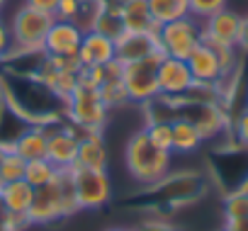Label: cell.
<instances>
[{
	"label": "cell",
	"mask_w": 248,
	"mask_h": 231,
	"mask_svg": "<svg viewBox=\"0 0 248 231\" xmlns=\"http://www.w3.org/2000/svg\"><path fill=\"white\" fill-rule=\"evenodd\" d=\"M56 173H59V168L49 161V158H37V161H27V166H25V180L37 190V187H42V185H49V183H54V178H56Z\"/></svg>",
	"instance_id": "603a6c76"
},
{
	"label": "cell",
	"mask_w": 248,
	"mask_h": 231,
	"mask_svg": "<svg viewBox=\"0 0 248 231\" xmlns=\"http://www.w3.org/2000/svg\"><path fill=\"white\" fill-rule=\"evenodd\" d=\"M25 166H27V161L20 158L13 149H8V154L0 161V183H13V180L25 178Z\"/></svg>",
	"instance_id": "4316f807"
},
{
	"label": "cell",
	"mask_w": 248,
	"mask_h": 231,
	"mask_svg": "<svg viewBox=\"0 0 248 231\" xmlns=\"http://www.w3.org/2000/svg\"><path fill=\"white\" fill-rule=\"evenodd\" d=\"M56 187L61 195V204H63V216H71L78 212V197H76V183H73V170L71 168H61L56 173Z\"/></svg>",
	"instance_id": "cb8c5ba5"
},
{
	"label": "cell",
	"mask_w": 248,
	"mask_h": 231,
	"mask_svg": "<svg viewBox=\"0 0 248 231\" xmlns=\"http://www.w3.org/2000/svg\"><path fill=\"white\" fill-rule=\"evenodd\" d=\"M95 3H109V0H95Z\"/></svg>",
	"instance_id": "7bdbcfd3"
},
{
	"label": "cell",
	"mask_w": 248,
	"mask_h": 231,
	"mask_svg": "<svg viewBox=\"0 0 248 231\" xmlns=\"http://www.w3.org/2000/svg\"><path fill=\"white\" fill-rule=\"evenodd\" d=\"M32 197H34V187L25 178L13 180V183H3V187H0V207H3V212H8L13 216L27 219V209L32 204Z\"/></svg>",
	"instance_id": "ac0fdd59"
},
{
	"label": "cell",
	"mask_w": 248,
	"mask_h": 231,
	"mask_svg": "<svg viewBox=\"0 0 248 231\" xmlns=\"http://www.w3.org/2000/svg\"><path fill=\"white\" fill-rule=\"evenodd\" d=\"M241 187H243V190H248V178H246V183H243V185H241Z\"/></svg>",
	"instance_id": "b9f144b4"
},
{
	"label": "cell",
	"mask_w": 248,
	"mask_h": 231,
	"mask_svg": "<svg viewBox=\"0 0 248 231\" xmlns=\"http://www.w3.org/2000/svg\"><path fill=\"white\" fill-rule=\"evenodd\" d=\"M219 231H224V229H219Z\"/></svg>",
	"instance_id": "f6af8a7d"
},
{
	"label": "cell",
	"mask_w": 248,
	"mask_h": 231,
	"mask_svg": "<svg viewBox=\"0 0 248 231\" xmlns=\"http://www.w3.org/2000/svg\"><path fill=\"white\" fill-rule=\"evenodd\" d=\"M187 68H190V73H192V78L197 80V83H221V78H224V71H221V63H219V59H217V54L202 42L187 59Z\"/></svg>",
	"instance_id": "e0dca14e"
},
{
	"label": "cell",
	"mask_w": 248,
	"mask_h": 231,
	"mask_svg": "<svg viewBox=\"0 0 248 231\" xmlns=\"http://www.w3.org/2000/svg\"><path fill=\"white\" fill-rule=\"evenodd\" d=\"M83 8V0H59V8H56V20H66V22H76Z\"/></svg>",
	"instance_id": "4dcf8cb0"
},
{
	"label": "cell",
	"mask_w": 248,
	"mask_h": 231,
	"mask_svg": "<svg viewBox=\"0 0 248 231\" xmlns=\"http://www.w3.org/2000/svg\"><path fill=\"white\" fill-rule=\"evenodd\" d=\"M178 117L190 120L202 139H214L221 132L231 129V120L221 105L217 102H185L178 97Z\"/></svg>",
	"instance_id": "8992f818"
},
{
	"label": "cell",
	"mask_w": 248,
	"mask_h": 231,
	"mask_svg": "<svg viewBox=\"0 0 248 231\" xmlns=\"http://www.w3.org/2000/svg\"><path fill=\"white\" fill-rule=\"evenodd\" d=\"M187 3H190V15L195 20H207L209 15L226 8V0H187Z\"/></svg>",
	"instance_id": "f1b7e54d"
},
{
	"label": "cell",
	"mask_w": 248,
	"mask_h": 231,
	"mask_svg": "<svg viewBox=\"0 0 248 231\" xmlns=\"http://www.w3.org/2000/svg\"><path fill=\"white\" fill-rule=\"evenodd\" d=\"M5 5H8V0H0V13L5 10Z\"/></svg>",
	"instance_id": "60d3db41"
},
{
	"label": "cell",
	"mask_w": 248,
	"mask_h": 231,
	"mask_svg": "<svg viewBox=\"0 0 248 231\" xmlns=\"http://www.w3.org/2000/svg\"><path fill=\"white\" fill-rule=\"evenodd\" d=\"M156 42H158V51L163 56L185 61L202 44V25L192 15L166 22L156 30Z\"/></svg>",
	"instance_id": "3957f363"
},
{
	"label": "cell",
	"mask_w": 248,
	"mask_h": 231,
	"mask_svg": "<svg viewBox=\"0 0 248 231\" xmlns=\"http://www.w3.org/2000/svg\"><path fill=\"white\" fill-rule=\"evenodd\" d=\"M56 219H63V204H61V195H59V187L54 180V183L34 190L32 204L27 209V221L30 224H51Z\"/></svg>",
	"instance_id": "7c38bea8"
},
{
	"label": "cell",
	"mask_w": 248,
	"mask_h": 231,
	"mask_svg": "<svg viewBox=\"0 0 248 231\" xmlns=\"http://www.w3.org/2000/svg\"><path fill=\"white\" fill-rule=\"evenodd\" d=\"M25 5L39 10V13H46V15H56V8H59V0H27Z\"/></svg>",
	"instance_id": "836d02e7"
},
{
	"label": "cell",
	"mask_w": 248,
	"mask_h": 231,
	"mask_svg": "<svg viewBox=\"0 0 248 231\" xmlns=\"http://www.w3.org/2000/svg\"><path fill=\"white\" fill-rule=\"evenodd\" d=\"M158 51L156 34H137V32H124L114 39V56L124 63L141 61Z\"/></svg>",
	"instance_id": "9a60e30c"
},
{
	"label": "cell",
	"mask_w": 248,
	"mask_h": 231,
	"mask_svg": "<svg viewBox=\"0 0 248 231\" xmlns=\"http://www.w3.org/2000/svg\"><path fill=\"white\" fill-rule=\"evenodd\" d=\"M134 231H183V229H178L175 224H170V221H166V219H146L139 229H134Z\"/></svg>",
	"instance_id": "d6a6232c"
},
{
	"label": "cell",
	"mask_w": 248,
	"mask_h": 231,
	"mask_svg": "<svg viewBox=\"0 0 248 231\" xmlns=\"http://www.w3.org/2000/svg\"><path fill=\"white\" fill-rule=\"evenodd\" d=\"M3 109H5V90L0 85V117H3Z\"/></svg>",
	"instance_id": "74e56055"
},
{
	"label": "cell",
	"mask_w": 248,
	"mask_h": 231,
	"mask_svg": "<svg viewBox=\"0 0 248 231\" xmlns=\"http://www.w3.org/2000/svg\"><path fill=\"white\" fill-rule=\"evenodd\" d=\"M13 54V37H10V27L8 22L0 17V59H8Z\"/></svg>",
	"instance_id": "1f68e13d"
},
{
	"label": "cell",
	"mask_w": 248,
	"mask_h": 231,
	"mask_svg": "<svg viewBox=\"0 0 248 231\" xmlns=\"http://www.w3.org/2000/svg\"><path fill=\"white\" fill-rule=\"evenodd\" d=\"M54 22V15L39 13L30 5H22L15 15L10 27V37H13V51L15 54H37L44 46V37L49 32Z\"/></svg>",
	"instance_id": "7a4b0ae2"
},
{
	"label": "cell",
	"mask_w": 248,
	"mask_h": 231,
	"mask_svg": "<svg viewBox=\"0 0 248 231\" xmlns=\"http://www.w3.org/2000/svg\"><path fill=\"white\" fill-rule=\"evenodd\" d=\"M107 107L95 88L78 85L73 95L66 100V117L71 120L73 127H78L83 134L85 132H100L107 122Z\"/></svg>",
	"instance_id": "277c9868"
},
{
	"label": "cell",
	"mask_w": 248,
	"mask_h": 231,
	"mask_svg": "<svg viewBox=\"0 0 248 231\" xmlns=\"http://www.w3.org/2000/svg\"><path fill=\"white\" fill-rule=\"evenodd\" d=\"M144 132H146V137H149L156 146L170 151V146H173V129H170V122H168V120H151V122L144 127ZM170 154H173V151H170Z\"/></svg>",
	"instance_id": "83f0119b"
},
{
	"label": "cell",
	"mask_w": 248,
	"mask_h": 231,
	"mask_svg": "<svg viewBox=\"0 0 248 231\" xmlns=\"http://www.w3.org/2000/svg\"><path fill=\"white\" fill-rule=\"evenodd\" d=\"M119 20L124 25V32H137V34H156L158 25L154 22L146 0H122L117 5Z\"/></svg>",
	"instance_id": "2e32d148"
},
{
	"label": "cell",
	"mask_w": 248,
	"mask_h": 231,
	"mask_svg": "<svg viewBox=\"0 0 248 231\" xmlns=\"http://www.w3.org/2000/svg\"><path fill=\"white\" fill-rule=\"evenodd\" d=\"M8 149H10V146H8L5 141H0V161H3V156L8 154Z\"/></svg>",
	"instance_id": "f35d334b"
},
{
	"label": "cell",
	"mask_w": 248,
	"mask_h": 231,
	"mask_svg": "<svg viewBox=\"0 0 248 231\" xmlns=\"http://www.w3.org/2000/svg\"><path fill=\"white\" fill-rule=\"evenodd\" d=\"M236 49H241L248 56V17L241 20V30H238V37H236Z\"/></svg>",
	"instance_id": "e575fe53"
},
{
	"label": "cell",
	"mask_w": 248,
	"mask_h": 231,
	"mask_svg": "<svg viewBox=\"0 0 248 231\" xmlns=\"http://www.w3.org/2000/svg\"><path fill=\"white\" fill-rule=\"evenodd\" d=\"M224 231H248V219H224Z\"/></svg>",
	"instance_id": "d590c367"
},
{
	"label": "cell",
	"mask_w": 248,
	"mask_h": 231,
	"mask_svg": "<svg viewBox=\"0 0 248 231\" xmlns=\"http://www.w3.org/2000/svg\"><path fill=\"white\" fill-rule=\"evenodd\" d=\"M0 187H3V183H0Z\"/></svg>",
	"instance_id": "ee69618b"
},
{
	"label": "cell",
	"mask_w": 248,
	"mask_h": 231,
	"mask_svg": "<svg viewBox=\"0 0 248 231\" xmlns=\"http://www.w3.org/2000/svg\"><path fill=\"white\" fill-rule=\"evenodd\" d=\"M10 149L25 161L46 158V127L37 124V127L25 129L15 141H10Z\"/></svg>",
	"instance_id": "ffe728a7"
},
{
	"label": "cell",
	"mask_w": 248,
	"mask_h": 231,
	"mask_svg": "<svg viewBox=\"0 0 248 231\" xmlns=\"http://www.w3.org/2000/svg\"><path fill=\"white\" fill-rule=\"evenodd\" d=\"M0 231H17V229L13 226V221L8 219V214L3 212V207H0Z\"/></svg>",
	"instance_id": "8d00e7d4"
},
{
	"label": "cell",
	"mask_w": 248,
	"mask_h": 231,
	"mask_svg": "<svg viewBox=\"0 0 248 231\" xmlns=\"http://www.w3.org/2000/svg\"><path fill=\"white\" fill-rule=\"evenodd\" d=\"M231 132L233 139L241 149H248V107H243L236 117L231 120Z\"/></svg>",
	"instance_id": "f546056e"
},
{
	"label": "cell",
	"mask_w": 248,
	"mask_h": 231,
	"mask_svg": "<svg viewBox=\"0 0 248 231\" xmlns=\"http://www.w3.org/2000/svg\"><path fill=\"white\" fill-rule=\"evenodd\" d=\"M158 197L170 204V207H178V204H187L192 200H197L202 192H204V178L200 173H175V175H166L163 180H158L156 185H151Z\"/></svg>",
	"instance_id": "ba28073f"
},
{
	"label": "cell",
	"mask_w": 248,
	"mask_h": 231,
	"mask_svg": "<svg viewBox=\"0 0 248 231\" xmlns=\"http://www.w3.org/2000/svg\"><path fill=\"white\" fill-rule=\"evenodd\" d=\"M170 129H173V146L170 151H178V154H190L195 149H200V144L204 141L197 132V127L185 120V117H178L170 122Z\"/></svg>",
	"instance_id": "44dd1931"
},
{
	"label": "cell",
	"mask_w": 248,
	"mask_h": 231,
	"mask_svg": "<svg viewBox=\"0 0 248 231\" xmlns=\"http://www.w3.org/2000/svg\"><path fill=\"white\" fill-rule=\"evenodd\" d=\"M156 78H158V90L163 97H185V92L195 83V78L187 68V61L173 59V56H163L158 61Z\"/></svg>",
	"instance_id": "9c48e42d"
},
{
	"label": "cell",
	"mask_w": 248,
	"mask_h": 231,
	"mask_svg": "<svg viewBox=\"0 0 248 231\" xmlns=\"http://www.w3.org/2000/svg\"><path fill=\"white\" fill-rule=\"evenodd\" d=\"M107 231H134V229H124V226H117V229H107Z\"/></svg>",
	"instance_id": "ab89813d"
},
{
	"label": "cell",
	"mask_w": 248,
	"mask_h": 231,
	"mask_svg": "<svg viewBox=\"0 0 248 231\" xmlns=\"http://www.w3.org/2000/svg\"><path fill=\"white\" fill-rule=\"evenodd\" d=\"M146 8H149V13H151V17L158 27L190 15L187 0H146Z\"/></svg>",
	"instance_id": "7402d4cb"
},
{
	"label": "cell",
	"mask_w": 248,
	"mask_h": 231,
	"mask_svg": "<svg viewBox=\"0 0 248 231\" xmlns=\"http://www.w3.org/2000/svg\"><path fill=\"white\" fill-rule=\"evenodd\" d=\"M241 15H236L233 10H219L214 15H209L207 20H202V39L204 42H219V44H231L236 46V37L241 30Z\"/></svg>",
	"instance_id": "5bb4252c"
},
{
	"label": "cell",
	"mask_w": 248,
	"mask_h": 231,
	"mask_svg": "<svg viewBox=\"0 0 248 231\" xmlns=\"http://www.w3.org/2000/svg\"><path fill=\"white\" fill-rule=\"evenodd\" d=\"M163 59L161 51L141 59V61H132L124 63V73H122V83L129 92V102H139V105H149L151 100H156L161 95L158 90V78H156V68L158 61Z\"/></svg>",
	"instance_id": "5b68a950"
},
{
	"label": "cell",
	"mask_w": 248,
	"mask_h": 231,
	"mask_svg": "<svg viewBox=\"0 0 248 231\" xmlns=\"http://www.w3.org/2000/svg\"><path fill=\"white\" fill-rule=\"evenodd\" d=\"M224 219H248V190H229L224 195Z\"/></svg>",
	"instance_id": "484cf974"
},
{
	"label": "cell",
	"mask_w": 248,
	"mask_h": 231,
	"mask_svg": "<svg viewBox=\"0 0 248 231\" xmlns=\"http://www.w3.org/2000/svg\"><path fill=\"white\" fill-rule=\"evenodd\" d=\"M76 183L78 209H100L112 197V183L107 170H88V168H71Z\"/></svg>",
	"instance_id": "52a82bcc"
},
{
	"label": "cell",
	"mask_w": 248,
	"mask_h": 231,
	"mask_svg": "<svg viewBox=\"0 0 248 231\" xmlns=\"http://www.w3.org/2000/svg\"><path fill=\"white\" fill-rule=\"evenodd\" d=\"M112 59H114V39L97 32V30H85L80 46H78L80 66L83 68H100Z\"/></svg>",
	"instance_id": "4fadbf2b"
},
{
	"label": "cell",
	"mask_w": 248,
	"mask_h": 231,
	"mask_svg": "<svg viewBox=\"0 0 248 231\" xmlns=\"http://www.w3.org/2000/svg\"><path fill=\"white\" fill-rule=\"evenodd\" d=\"M97 92H100V97H102V102H105L107 109H117V107H122V105L129 102V92H127V88H124L122 78H117V80H105V83L97 88Z\"/></svg>",
	"instance_id": "d4e9b609"
},
{
	"label": "cell",
	"mask_w": 248,
	"mask_h": 231,
	"mask_svg": "<svg viewBox=\"0 0 248 231\" xmlns=\"http://www.w3.org/2000/svg\"><path fill=\"white\" fill-rule=\"evenodd\" d=\"M80 39H83V30L76 22H66V20L54 17V22L44 37L42 51L46 56H76Z\"/></svg>",
	"instance_id": "30bf717a"
},
{
	"label": "cell",
	"mask_w": 248,
	"mask_h": 231,
	"mask_svg": "<svg viewBox=\"0 0 248 231\" xmlns=\"http://www.w3.org/2000/svg\"><path fill=\"white\" fill-rule=\"evenodd\" d=\"M73 168H88V170H105L107 168V149H105L100 132H85L80 137Z\"/></svg>",
	"instance_id": "d6986e66"
},
{
	"label": "cell",
	"mask_w": 248,
	"mask_h": 231,
	"mask_svg": "<svg viewBox=\"0 0 248 231\" xmlns=\"http://www.w3.org/2000/svg\"><path fill=\"white\" fill-rule=\"evenodd\" d=\"M124 161H127L129 175L137 183H141V185H156L170 170V151L156 146L146 137L144 129L137 132V134H132V139L127 141Z\"/></svg>",
	"instance_id": "6da1fadb"
},
{
	"label": "cell",
	"mask_w": 248,
	"mask_h": 231,
	"mask_svg": "<svg viewBox=\"0 0 248 231\" xmlns=\"http://www.w3.org/2000/svg\"><path fill=\"white\" fill-rule=\"evenodd\" d=\"M78 141H80V137L73 129L46 127V158L59 170L61 168H73L76 156H78Z\"/></svg>",
	"instance_id": "8fae6325"
}]
</instances>
